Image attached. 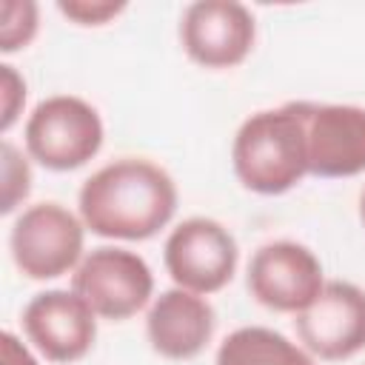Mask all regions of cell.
Returning a JSON list of instances; mask_svg holds the SVG:
<instances>
[{
    "mask_svg": "<svg viewBox=\"0 0 365 365\" xmlns=\"http://www.w3.org/2000/svg\"><path fill=\"white\" fill-rule=\"evenodd\" d=\"M83 225L108 240H148L177 211V185L143 157H120L94 171L77 197Z\"/></svg>",
    "mask_w": 365,
    "mask_h": 365,
    "instance_id": "obj_1",
    "label": "cell"
},
{
    "mask_svg": "<svg viewBox=\"0 0 365 365\" xmlns=\"http://www.w3.org/2000/svg\"><path fill=\"white\" fill-rule=\"evenodd\" d=\"M305 108L308 103H285L251 114L231 145L237 180L262 197L285 194L308 174L305 148Z\"/></svg>",
    "mask_w": 365,
    "mask_h": 365,
    "instance_id": "obj_2",
    "label": "cell"
},
{
    "mask_svg": "<svg viewBox=\"0 0 365 365\" xmlns=\"http://www.w3.org/2000/svg\"><path fill=\"white\" fill-rule=\"evenodd\" d=\"M103 120L97 108L71 94H54L26 120V151L48 171H74L97 157Z\"/></svg>",
    "mask_w": 365,
    "mask_h": 365,
    "instance_id": "obj_3",
    "label": "cell"
},
{
    "mask_svg": "<svg viewBox=\"0 0 365 365\" xmlns=\"http://www.w3.org/2000/svg\"><path fill=\"white\" fill-rule=\"evenodd\" d=\"M83 220L60 202H37L14 220L9 248L23 277L57 279L83 262Z\"/></svg>",
    "mask_w": 365,
    "mask_h": 365,
    "instance_id": "obj_4",
    "label": "cell"
},
{
    "mask_svg": "<svg viewBox=\"0 0 365 365\" xmlns=\"http://www.w3.org/2000/svg\"><path fill=\"white\" fill-rule=\"evenodd\" d=\"M71 291L97 317L120 322L148 305L154 294V274L140 254L100 245L74 268Z\"/></svg>",
    "mask_w": 365,
    "mask_h": 365,
    "instance_id": "obj_5",
    "label": "cell"
},
{
    "mask_svg": "<svg viewBox=\"0 0 365 365\" xmlns=\"http://www.w3.org/2000/svg\"><path fill=\"white\" fill-rule=\"evenodd\" d=\"M237 240L211 217L182 220L165 240L163 259L177 288L194 294L222 291L237 271Z\"/></svg>",
    "mask_w": 365,
    "mask_h": 365,
    "instance_id": "obj_6",
    "label": "cell"
},
{
    "mask_svg": "<svg viewBox=\"0 0 365 365\" xmlns=\"http://www.w3.org/2000/svg\"><path fill=\"white\" fill-rule=\"evenodd\" d=\"M251 297L282 314H299L322 291V265L311 248L291 240H274L254 251L248 262Z\"/></svg>",
    "mask_w": 365,
    "mask_h": 365,
    "instance_id": "obj_7",
    "label": "cell"
},
{
    "mask_svg": "<svg viewBox=\"0 0 365 365\" xmlns=\"http://www.w3.org/2000/svg\"><path fill=\"white\" fill-rule=\"evenodd\" d=\"M257 37L254 14L234 0H200L180 17L182 51L202 68L240 66Z\"/></svg>",
    "mask_w": 365,
    "mask_h": 365,
    "instance_id": "obj_8",
    "label": "cell"
},
{
    "mask_svg": "<svg viewBox=\"0 0 365 365\" xmlns=\"http://www.w3.org/2000/svg\"><path fill=\"white\" fill-rule=\"evenodd\" d=\"M297 336L319 359H351L365 348V291L354 282H325L294 319Z\"/></svg>",
    "mask_w": 365,
    "mask_h": 365,
    "instance_id": "obj_9",
    "label": "cell"
},
{
    "mask_svg": "<svg viewBox=\"0 0 365 365\" xmlns=\"http://www.w3.org/2000/svg\"><path fill=\"white\" fill-rule=\"evenodd\" d=\"M308 174L322 180L365 171V108L345 103H308L305 108Z\"/></svg>",
    "mask_w": 365,
    "mask_h": 365,
    "instance_id": "obj_10",
    "label": "cell"
},
{
    "mask_svg": "<svg viewBox=\"0 0 365 365\" xmlns=\"http://www.w3.org/2000/svg\"><path fill=\"white\" fill-rule=\"evenodd\" d=\"M23 331L48 362H77L97 339V314L74 291L51 288L23 308Z\"/></svg>",
    "mask_w": 365,
    "mask_h": 365,
    "instance_id": "obj_11",
    "label": "cell"
},
{
    "mask_svg": "<svg viewBox=\"0 0 365 365\" xmlns=\"http://www.w3.org/2000/svg\"><path fill=\"white\" fill-rule=\"evenodd\" d=\"M217 314L202 294L185 288L163 291L145 317V336L151 348L165 359H194L211 342Z\"/></svg>",
    "mask_w": 365,
    "mask_h": 365,
    "instance_id": "obj_12",
    "label": "cell"
},
{
    "mask_svg": "<svg viewBox=\"0 0 365 365\" xmlns=\"http://www.w3.org/2000/svg\"><path fill=\"white\" fill-rule=\"evenodd\" d=\"M217 365H314V359L279 331L248 325L231 331L220 342Z\"/></svg>",
    "mask_w": 365,
    "mask_h": 365,
    "instance_id": "obj_13",
    "label": "cell"
},
{
    "mask_svg": "<svg viewBox=\"0 0 365 365\" xmlns=\"http://www.w3.org/2000/svg\"><path fill=\"white\" fill-rule=\"evenodd\" d=\"M37 34V3L3 0L0 6V51L11 54L26 48Z\"/></svg>",
    "mask_w": 365,
    "mask_h": 365,
    "instance_id": "obj_14",
    "label": "cell"
},
{
    "mask_svg": "<svg viewBox=\"0 0 365 365\" xmlns=\"http://www.w3.org/2000/svg\"><path fill=\"white\" fill-rule=\"evenodd\" d=\"M31 191V168L29 160L9 143L3 140V202L0 211L11 214Z\"/></svg>",
    "mask_w": 365,
    "mask_h": 365,
    "instance_id": "obj_15",
    "label": "cell"
},
{
    "mask_svg": "<svg viewBox=\"0 0 365 365\" xmlns=\"http://www.w3.org/2000/svg\"><path fill=\"white\" fill-rule=\"evenodd\" d=\"M57 11L68 17L77 26H103L114 20L120 11H125V3L114 0H60Z\"/></svg>",
    "mask_w": 365,
    "mask_h": 365,
    "instance_id": "obj_16",
    "label": "cell"
},
{
    "mask_svg": "<svg viewBox=\"0 0 365 365\" xmlns=\"http://www.w3.org/2000/svg\"><path fill=\"white\" fill-rule=\"evenodd\" d=\"M0 88H3V120H0V128L6 134L17 123V117L23 111V103H26V80L14 71V66L3 63L0 66Z\"/></svg>",
    "mask_w": 365,
    "mask_h": 365,
    "instance_id": "obj_17",
    "label": "cell"
},
{
    "mask_svg": "<svg viewBox=\"0 0 365 365\" xmlns=\"http://www.w3.org/2000/svg\"><path fill=\"white\" fill-rule=\"evenodd\" d=\"M0 348H3V365H40L29 348L11 334V331H3L0 334Z\"/></svg>",
    "mask_w": 365,
    "mask_h": 365,
    "instance_id": "obj_18",
    "label": "cell"
},
{
    "mask_svg": "<svg viewBox=\"0 0 365 365\" xmlns=\"http://www.w3.org/2000/svg\"><path fill=\"white\" fill-rule=\"evenodd\" d=\"M359 220H362V225H365V188H362V194H359Z\"/></svg>",
    "mask_w": 365,
    "mask_h": 365,
    "instance_id": "obj_19",
    "label": "cell"
}]
</instances>
